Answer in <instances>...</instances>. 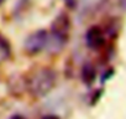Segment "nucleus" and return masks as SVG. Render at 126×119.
I'll return each mask as SVG.
<instances>
[{
  "label": "nucleus",
  "instance_id": "423d86ee",
  "mask_svg": "<svg viewBox=\"0 0 126 119\" xmlns=\"http://www.w3.org/2000/svg\"><path fill=\"white\" fill-rule=\"evenodd\" d=\"M10 57V46L4 39H0V61H5Z\"/></svg>",
  "mask_w": 126,
  "mask_h": 119
},
{
  "label": "nucleus",
  "instance_id": "f257e3e1",
  "mask_svg": "<svg viewBox=\"0 0 126 119\" xmlns=\"http://www.w3.org/2000/svg\"><path fill=\"white\" fill-rule=\"evenodd\" d=\"M56 84V73L47 67L35 70L31 72L26 81L27 92L33 98L45 97L49 93Z\"/></svg>",
  "mask_w": 126,
  "mask_h": 119
},
{
  "label": "nucleus",
  "instance_id": "f03ea898",
  "mask_svg": "<svg viewBox=\"0 0 126 119\" xmlns=\"http://www.w3.org/2000/svg\"><path fill=\"white\" fill-rule=\"evenodd\" d=\"M51 32L57 41L66 42L71 34V19L66 13L59 14L51 25Z\"/></svg>",
  "mask_w": 126,
  "mask_h": 119
},
{
  "label": "nucleus",
  "instance_id": "0eeeda50",
  "mask_svg": "<svg viewBox=\"0 0 126 119\" xmlns=\"http://www.w3.org/2000/svg\"><path fill=\"white\" fill-rule=\"evenodd\" d=\"M42 119H61V118L58 115H54V114H48V115L42 117Z\"/></svg>",
  "mask_w": 126,
  "mask_h": 119
},
{
  "label": "nucleus",
  "instance_id": "20e7f679",
  "mask_svg": "<svg viewBox=\"0 0 126 119\" xmlns=\"http://www.w3.org/2000/svg\"><path fill=\"white\" fill-rule=\"evenodd\" d=\"M87 46L92 50H100L105 43V35L100 26H90L85 32Z\"/></svg>",
  "mask_w": 126,
  "mask_h": 119
},
{
  "label": "nucleus",
  "instance_id": "6e6552de",
  "mask_svg": "<svg viewBox=\"0 0 126 119\" xmlns=\"http://www.w3.org/2000/svg\"><path fill=\"white\" fill-rule=\"evenodd\" d=\"M10 119H26V118H24L22 115H14V117H11Z\"/></svg>",
  "mask_w": 126,
  "mask_h": 119
},
{
  "label": "nucleus",
  "instance_id": "7ed1b4c3",
  "mask_svg": "<svg viewBox=\"0 0 126 119\" xmlns=\"http://www.w3.org/2000/svg\"><path fill=\"white\" fill-rule=\"evenodd\" d=\"M47 41H48L47 32L45 30H37L26 37L24 48H25L26 53H29V55H37L38 52H41L45 48Z\"/></svg>",
  "mask_w": 126,
  "mask_h": 119
},
{
  "label": "nucleus",
  "instance_id": "1a4fd4ad",
  "mask_svg": "<svg viewBox=\"0 0 126 119\" xmlns=\"http://www.w3.org/2000/svg\"><path fill=\"white\" fill-rule=\"evenodd\" d=\"M6 0H0V4H3V3H5Z\"/></svg>",
  "mask_w": 126,
  "mask_h": 119
},
{
  "label": "nucleus",
  "instance_id": "39448f33",
  "mask_svg": "<svg viewBox=\"0 0 126 119\" xmlns=\"http://www.w3.org/2000/svg\"><path fill=\"white\" fill-rule=\"evenodd\" d=\"M96 77V72L93 65L90 63H85L82 68V79L85 84H92L95 81Z\"/></svg>",
  "mask_w": 126,
  "mask_h": 119
}]
</instances>
